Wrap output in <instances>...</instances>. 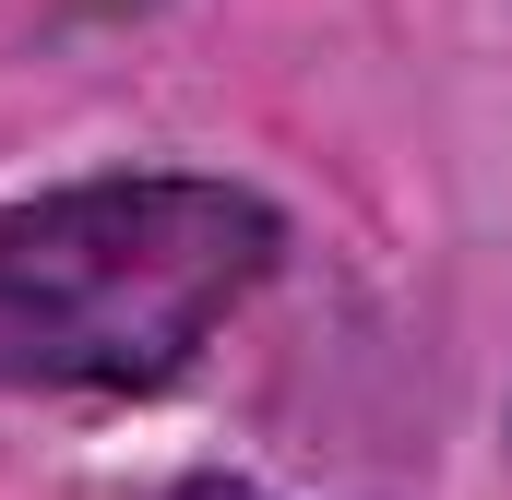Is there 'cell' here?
I'll list each match as a JSON object with an SVG mask.
<instances>
[{
  "instance_id": "cell-1",
  "label": "cell",
  "mask_w": 512,
  "mask_h": 500,
  "mask_svg": "<svg viewBox=\"0 0 512 500\" xmlns=\"http://www.w3.org/2000/svg\"><path fill=\"white\" fill-rule=\"evenodd\" d=\"M286 250L239 179L131 167L0 203V381L12 393H155L179 381Z\"/></svg>"
},
{
  "instance_id": "cell-2",
  "label": "cell",
  "mask_w": 512,
  "mask_h": 500,
  "mask_svg": "<svg viewBox=\"0 0 512 500\" xmlns=\"http://www.w3.org/2000/svg\"><path fill=\"white\" fill-rule=\"evenodd\" d=\"M191 500H251V489H191Z\"/></svg>"
}]
</instances>
